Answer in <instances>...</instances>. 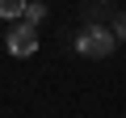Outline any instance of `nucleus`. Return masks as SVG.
<instances>
[{
  "label": "nucleus",
  "mask_w": 126,
  "mask_h": 118,
  "mask_svg": "<svg viewBox=\"0 0 126 118\" xmlns=\"http://www.w3.org/2000/svg\"><path fill=\"white\" fill-rule=\"evenodd\" d=\"M25 9H30V0H0V17L9 25H13V17H25Z\"/></svg>",
  "instance_id": "3"
},
{
  "label": "nucleus",
  "mask_w": 126,
  "mask_h": 118,
  "mask_svg": "<svg viewBox=\"0 0 126 118\" xmlns=\"http://www.w3.org/2000/svg\"><path fill=\"white\" fill-rule=\"evenodd\" d=\"M4 46H9V55L30 59V55L38 51V30H34V25H25V21H13V25H9V34H4Z\"/></svg>",
  "instance_id": "2"
},
{
  "label": "nucleus",
  "mask_w": 126,
  "mask_h": 118,
  "mask_svg": "<svg viewBox=\"0 0 126 118\" xmlns=\"http://www.w3.org/2000/svg\"><path fill=\"white\" fill-rule=\"evenodd\" d=\"M113 38H126V13H113Z\"/></svg>",
  "instance_id": "5"
},
{
  "label": "nucleus",
  "mask_w": 126,
  "mask_h": 118,
  "mask_svg": "<svg viewBox=\"0 0 126 118\" xmlns=\"http://www.w3.org/2000/svg\"><path fill=\"white\" fill-rule=\"evenodd\" d=\"M21 21H25V25H34V30H38V25H42V21H46V4H30V9H25V17H21Z\"/></svg>",
  "instance_id": "4"
},
{
  "label": "nucleus",
  "mask_w": 126,
  "mask_h": 118,
  "mask_svg": "<svg viewBox=\"0 0 126 118\" xmlns=\"http://www.w3.org/2000/svg\"><path fill=\"white\" fill-rule=\"evenodd\" d=\"M113 30L109 25H101V21H88L80 34H76V51L84 55V59H109L113 55Z\"/></svg>",
  "instance_id": "1"
}]
</instances>
